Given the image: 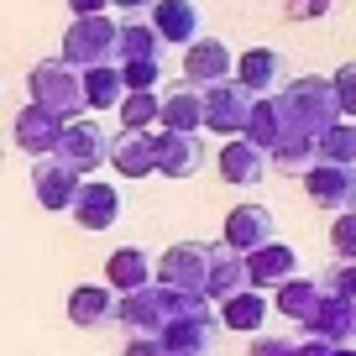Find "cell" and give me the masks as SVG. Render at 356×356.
<instances>
[{
  "mask_svg": "<svg viewBox=\"0 0 356 356\" xmlns=\"http://www.w3.org/2000/svg\"><path fill=\"white\" fill-rule=\"evenodd\" d=\"M115 111H121V131H152L157 126V95L152 89H126Z\"/></svg>",
  "mask_w": 356,
  "mask_h": 356,
  "instance_id": "cell-32",
  "label": "cell"
},
{
  "mask_svg": "<svg viewBox=\"0 0 356 356\" xmlns=\"http://www.w3.org/2000/svg\"><path fill=\"white\" fill-rule=\"evenodd\" d=\"M204 267H210V246L178 241V246H168V252L152 262V273H157V283H163V289L189 293V299H204Z\"/></svg>",
  "mask_w": 356,
  "mask_h": 356,
  "instance_id": "cell-7",
  "label": "cell"
},
{
  "mask_svg": "<svg viewBox=\"0 0 356 356\" xmlns=\"http://www.w3.org/2000/svg\"><path fill=\"white\" fill-rule=\"evenodd\" d=\"M314 289H320V299H346V304H356V267H351V262H335L330 273L314 283Z\"/></svg>",
  "mask_w": 356,
  "mask_h": 356,
  "instance_id": "cell-34",
  "label": "cell"
},
{
  "mask_svg": "<svg viewBox=\"0 0 356 356\" xmlns=\"http://www.w3.org/2000/svg\"><path fill=\"white\" fill-rule=\"evenodd\" d=\"M157 341H163L168 356H210L215 341H220V325H215V309L210 304H189L184 314H173V320L157 330Z\"/></svg>",
  "mask_w": 356,
  "mask_h": 356,
  "instance_id": "cell-3",
  "label": "cell"
},
{
  "mask_svg": "<svg viewBox=\"0 0 356 356\" xmlns=\"http://www.w3.org/2000/svg\"><path fill=\"white\" fill-rule=\"evenodd\" d=\"M293 356H330V346L314 341V335H304V341H293Z\"/></svg>",
  "mask_w": 356,
  "mask_h": 356,
  "instance_id": "cell-42",
  "label": "cell"
},
{
  "mask_svg": "<svg viewBox=\"0 0 356 356\" xmlns=\"http://www.w3.org/2000/svg\"><path fill=\"white\" fill-rule=\"evenodd\" d=\"M231 79L246 89V95H278L289 84V63H283L278 47H246L241 58H231Z\"/></svg>",
  "mask_w": 356,
  "mask_h": 356,
  "instance_id": "cell-10",
  "label": "cell"
},
{
  "mask_svg": "<svg viewBox=\"0 0 356 356\" xmlns=\"http://www.w3.org/2000/svg\"><path fill=\"white\" fill-rule=\"evenodd\" d=\"M330 95H335L341 121H351V115H356V68H351V63H341V68L330 74Z\"/></svg>",
  "mask_w": 356,
  "mask_h": 356,
  "instance_id": "cell-35",
  "label": "cell"
},
{
  "mask_svg": "<svg viewBox=\"0 0 356 356\" xmlns=\"http://www.w3.org/2000/svg\"><path fill=\"white\" fill-rule=\"evenodd\" d=\"M314 163H335V168H356V126L335 121L330 131L314 136Z\"/></svg>",
  "mask_w": 356,
  "mask_h": 356,
  "instance_id": "cell-31",
  "label": "cell"
},
{
  "mask_svg": "<svg viewBox=\"0 0 356 356\" xmlns=\"http://www.w3.org/2000/svg\"><path fill=\"white\" fill-rule=\"evenodd\" d=\"M152 157H157L152 173L163 178H194L204 168V147L194 131H152Z\"/></svg>",
  "mask_w": 356,
  "mask_h": 356,
  "instance_id": "cell-14",
  "label": "cell"
},
{
  "mask_svg": "<svg viewBox=\"0 0 356 356\" xmlns=\"http://www.w3.org/2000/svg\"><path fill=\"white\" fill-rule=\"evenodd\" d=\"M215 168H220L225 184H241V189H252V184H262L267 178V152H257L246 136H225L220 157H215Z\"/></svg>",
  "mask_w": 356,
  "mask_h": 356,
  "instance_id": "cell-19",
  "label": "cell"
},
{
  "mask_svg": "<svg viewBox=\"0 0 356 356\" xmlns=\"http://www.w3.org/2000/svg\"><path fill=\"white\" fill-rule=\"evenodd\" d=\"M330 246H335V257H341V262H351V257H356V215H351V210L335 215V225H330Z\"/></svg>",
  "mask_w": 356,
  "mask_h": 356,
  "instance_id": "cell-37",
  "label": "cell"
},
{
  "mask_svg": "<svg viewBox=\"0 0 356 356\" xmlns=\"http://www.w3.org/2000/svg\"><path fill=\"white\" fill-rule=\"evenodd\" d=\"M74 189H79V173H68L53 152L32 163V194H37L42 210H68V204H74Z\"/></svg>",
  "mask_w": 356,
  "mask_h": 356,
  "instance_id": "cell-18",
  "label": "cell"
},
{
  "mask_svg": "<svg viewBox=\"0 0 356 356\" xmlns=\"http://www.w3.org/2000/svg\"><path fill=\"white\" fill-rule=\"evenodd\" d=\"M241 273H246V289H257V293H262L267 283L278 289L283 278L299 273V252H293L289 241H267V246H257V252L241 257Z\"/></svg>",
  "mask_w": 356,
  "mask_h": 356,
  "instance_id": "cell-15",
  "label": "cell"
},
{
  "mask_svg": "<svg viewBox=\"0 0 356 356\" xmlns=\"http://www.w3.org/2000/svg\"><path fill=\"white\" fill-rule=\"evenodd\" d=\"M246 142L257 147V152H273V147L283 142V121H278V105H273V95H262V100H252V115H246Z\"/></svg>",
  "mask_w": 356,
  "mask_h": 356,
  "instance_id": "cell-29",
  "label": "cell"
},
{
  "mask_svg": "<svg viewBox=\"0 0 356 356\" xmlns=\"http://www.w3.org/2000/svg\"><path fill=\"white\" fill-rule=\"evenodd\" d=\"M330 356H356V346H330Z\"/></svg>",
  "mask_w": 356,
  "mask_h": 356,
  "instance_id": "cell-44",
  "label": "cell"
},
{
  "mask_svg": "<svg viewBox=\"0 0 356 356\" xmlns=\"http://www.w3.org/2000/svg\"><path fill=\"white\" fill-rule=\"evenodd\" d=\"M68 320H74L79 330L111 325L115 320V289H105V283H79V289L68 293Z\"/></svg>",
  "mask_w": 356,
  "mask_h": 356,
  "instance_id": "cell-22",
  "label": "cell"
},
{
  "mask_svg": "<svg viewBox=\"0 0 356 356\" xmlns=\"http://www.w3.org/2000/svg\"><path fill=\"white\" fill-rule=\"evenodd\" d=\"M147 26L157 32V42L189 47L200 37V6L194 0H152L147 6Z\"/></svg>",
  "mask_w": 356,
  "mask_h": 356,
  "instance_id": "cell-16",
  "label": "cell"
},
{
  "mask_svg": "<svg viewBox=\"0 0 356 356\" xmlns=\"http://www.w3.org/2000/svg\"><path fill=\"white\" fill-rule=\"evenodd\" d=\"M304 335H314V341H325V346H351L356 341V304L320 299L309 309V320H304Z\"/></svg>",
  "mask_w": 356,
  "mask_h": 356,
  "instance_id": "cell-17",
  "label": "cell"
},
{
  "mask_svg": "<svg viewBox=\"0 0 356 356\" xmlns=\"http://www.w3.org/2000/svg\"><path fill=\"white\" fill-rule=\"evenodd\" d=\"M58 131H63V121L58 115H47L42 105H22L16 111V121H11V136H16V147L22 152H32V157H47L58 147Z\"/></svg>",
  "mask_w": 356,
  "mask_h": 356,
  "instance_id": "cell-20",
  "label": "cell"
},
{
  "mask_svg": "<svg viewBox=\"0 0 356 356\" xmlns=\"http://www.w3.org/2000/svg\"><path fill=\"white\" fill-rule=\"evenodd\" d=\"M163 356H168V351H163Z\"/></svg>",
  "mask_w": 356,
  "mask_h": 356,
  "instance_id": "cell-45",
  "label": "cell"
},
{
  "mask_svg": "<svg viewBox=\"0 0 356 356\" xmlns=\"http://www.w3.org/2000/svg\"><path fill=\"white\" fill-rule=\"evenodd\" d=\"M236 289H246L241 252H231V246H210V267H204V304L231 299Z\"/></svg>",
  "mask_w": 356,
  "mask_h": 356,
  "instance_id": "cell-25",
  "label": "cell"
},
{
  "mask_svg": "<svg viewBox=\"0 0 356 356\" xmlns=\"http://www.w3.org/2000/svg\"><path fill=\"white\" fill-rule=\"evenodd\" d=\"M215 325H225V330H241V335H257V330L267 325V293L236 289L231 299L215 304Z\"/></svg>",
  "mask_w": 356,
  "mask_h": 356,
  "instance_id": "cell-23",
  "label": "cell"
},
{
  "mask_svg": "<svg viewBox=\"0 0 356 356\" xmlns=\"http://www.w3.org/2000/svg\"><path fill=\"white\" fill-rule=\"evenodd\" d=\"M157 131H200V89L173 84L157 100Z\"/></svg>",
  "mask_w": 356,
  "mask_h": 356,
  "instance_id": "cell-27",
  "label": "cell"
},
{
  "mask_svg": "<svg viewBox=\"0 0 356 356\" xmlns=\"http://www.w3.org/2000/svg\"><path fill=\"white\" fill-rule=\"evenodd\" d=\"M115 74H121V89H157L163 63H152V58H142V63H115Z\"/></svg>",
  "mask_w": 356,
  "mask_h": 356,
  "instance_id": "cell-36",
  "label": "cell"
},
{
  "mask_svg": "<svg viewBox=\"0 0 356 356\" xmlns=\"http://www.w3.org/2000/svg\"><path fill=\"white\" fill-rule=\"evenodd\" d=\"M273 105H278L283 136H299V142H314L320 131H330V126L341 121L330 79H289V84L273 95Z\"/></svg>",
  "mask_w": 356,
  "mask_h": 356,
  "instance_id": "cell-1",
  "label": "cell"
},
{
  "mask_svg": "<svg viewBox=\"0 0 356 356\" xmlns=\"http://www.w3.org/2000/svg\"><path fill=\"white\" fill-rule=\"evenodd\" d=\"M126 356H163V341H157V335H131V341H126Z\"/></svg>",
  "mask_w": 356,
  "mask_h": 356,
  "instance_id": "cell-40",
  "label": "cell"
},
{
  "mask_svg": "<svg viewBox=\"0 0 356 356\" xmlns=\"http://www.w3.org/2000/svg\"><path fill=\"white\" fill-rule=\"evenodd\" d=\"M68 11L74 16H105V6H111V0H63Z\"/></svg>",
  "mask_w": 356,
  "mask_h": 356,
  "instance_id": "cell-41",
  "label": "cell"
},
{
  "mask_svg": "<svg viewBox=\"0 0 356 356\" xmlns=\"http://www.w3.org/2000/svg\"><path fill=\"white\" fill-rule=\"evenodd\" d=\"M246 356H293V341H283V335H252V351Z\"/></svg>",
  "mask_w": 356,
  "mask_h": 356,
  "instance_id": "cell-38",
  "label": "cell"
},
{
  "mask_svg": "<svg viewBox=\"0 0 356 356\" xmlns=\"http://www.w3.org/2000/svg\"><path fill=\"white\" fill-rule=\"evenodd\" d=\"M68 215H74L79 231H111V225L121 220V194H115V184H100V178H79Z\"/></svg>",
  "mask_w": 356,
  "mask_h": 356,
  "instance_id": "cell-11",
  "label": "cell"
},
{
  "mask_svg": "<svg viewBox=\"0 0 356 356\" xmlns=\"http://www.w3.org/2000/svg\"><path fill=\"white\" fill-rule=\"evenodd\" d=\"M105 163H111L121 178H152V168H157V157H152V131H121V136H111Z\"/></svg>",
  "mask_w": 356,
  "mask_h": 356,
  "instance_id": "cell-21",
  "label": "cell"
},
{
  "mask_svg": "<svg viewBox=\"0 0 356 356\" xmlns=\"http://www.w3.org/2000/svg\"><path fill=\"white\" fill-rule=\"evenodd\" d=\"M314 304H320V289H314L309 278H299V273H293V278H283L278 289H273V309L278 314H289V320H309V309Z\"/></svg>",
  "mask_w": 356,
  "mask_h": 356,
  "instance_id": "cell-30",
  "label": "cell"
},
{
  "mask_svg": "<svg viewBox=\"0 0 356 356\" xmlns=\"http://www.w3.org/2000/svg\"><path fill=\"white\" fill-rule=\"evenodd\" d=\"M152 283V257L142 252V246H115L111 262H105V289L115 293H136Z\"/></svg>",
  "mask_w": 356,
  "mask_h": 356,
  "instance_id": "cell-24",
  "label": "cell"
},
{
  "mask_svg": "<svg viewBox=\"0 0 356 356\" xmlns=\"http://www.w3.org/2000/svg\"><path fill=\"white\" fill-rule=\"evenodd\" d=\"M111 53H115V22L111 16H74L68 32H63V47H58V58L68 68L111 63Z\"/></svg>",
  "mask_w": 356,
  "mask_h": 356,
  "instance_id": "cell-5",
  "label": "cell"
},
{
  "mask_svg": "<svg viewBox=\"0 0 356 356\" xmlns=\"http://www.w3.org/2000/svg\"><path fill=\"white\" fill-rule=\"evenodd\" d=\"M111 6H121V11H147L152 0H111Z\"/></svg>",
  "mask_w": 356,
  "mask_h": 356,
  "instance_id": "cell-43",
  "label": "cell"
},
{
  "mask_svg": "<svg viewBox=\"0 0 356 356\" xmlns=\"http://www.w3.org/2000/svg\"><path fill=\"white\" fill-rule=\"evenodd\" d=\"M309 163H314V142H299V136H283V142L267 152V168H273V173H289V178H299Z\"/></svg>",
  "mask_w": 356,
  "mask_h": 356,
  "instance_id": "cell-33",
  "label": "cell"
},
{
  "mask_svg": "<svg viewBox=\"0 0 356 356\" xmlns=\"http://www.w3.org/2000/svg\"><path fill=\"white\" fill-rule=\"evenodd\" d=\"M105 152H111V136L100 131V121H63V131H58V147H53V157L68 168V173H79V178H95L100 173V163H105Z\"/></svg>",
  "mask_w": 356,
  "mask_h": 356,
  "instance_id": "cell-4",
  "label": "cell"
},
{
  "mask_svg": "<svg viewBox=\"0 0 356 356\" xmlns=\"http://www.w3.org/2000/svg\"><path fill=\"white\" fill-rule=\"evenodd\" d=\"M126 335H157L168 325V289L163 283H147L136 293H115V320Z\"/></svg>",
  "mask_w": 356,
  "mask_h": 356,
  "instance_id": "cell-8",
  "label": "cell"
},
{
  "mask_svg": "<svg viewBox=\"0 0 356 356\" xmlns=\"http://www.w3.org/2000/svg\"><path fill=\"white\" fill-rule=\"evenodd\" d=\"M79 95H84V111H115V105H121V95H126L115 63L79 68Z\"/></svg>",
  "mask_w": 356,
  "mask_h": 356,
  "instance_id": "cell-28",
  "label": "cell"
},
{
  "mask_svg": "<svg viewBox=\"0 0 356 356\" xmlns=\"http://www.w3.org/2000/svg\"><path fill=\"white\" fill-rule=\"evenodd\" d=\"M252 100L257 95H246L236 79H220V84L200 89V126H210V131H220V136H241L246 115H252Z\"/></svg>",
  "mask_w": 356,
  "mask_h": 356,
  "instance_id": "cell-6",
  "label": "cell"
},
{
  "mask_svg": "<svg viewBox=\"0 0 356 356\" xmlns=\"http://www.w3.org/2000/svg\"><path fill=\"white\" fill-rule=\"evenodd\" d=\"M304 194H309L314 210H351L356 204V168H335V163H309L299 173Z\"/></svg>",
  "mask_w": 356,
  "mask_h": 356,
  "instance_id": "cell-9",
  "label": "cell"
},
{
  "mask_svg": "<svg viewBox=\"0 0 356 356\" xmlns=\"http://www.w3.org/2000/svg\"><path fill=\"white\" fill-rule=\"evenodd\" d=\"M220 79H231V47H225L220 37L200 32L189 47H184V79H178V84L210 89V84H220Z\"/></svg>",
  "mask_w": 356,
  "mask_h": 356,
  "instance_id": "cell-13",
  "label": "cell"
},
{
  "mask_svg": "<svg viewBox=\"0 0 356 356\" xmlns=\"http://www.w3.org/2000/svg\"><path fill=\"white\" fill-rule=\"evenodd\" d=\"M142 58L163 63V42H157V32L142 22V16L115 22V53H111V63H142Z\"/></svg>",
  "mask_w": 356,
  "mask_h": 356,
  "instance_id": "cell-26",
  "label": "cell"
},
{
  "mask_svg": "<svg viewBox=\"0 0 356 356\" xmlns=\"http://www.w3.org/2000/svg\"><path fill=\"white\" fill-rule=\"evenodd\" d=\"M32 89V105H42L58 121H79L84 115V95H79V68H68L63 58H42V63L26 74Z\"/></svg>",
  "mask_w": 356,
  "mask_h": 356,
  "instance_id": "cell-2",
  "label": "cell"
},
{
  "mask_svg": "<svg viewBox=\"0 0 356 356\" xmlns=\"http://www.w3.org/2000/svg\"><path fill=\"white\" fill-rule=\"evenodd\" d=\"M330 6H335V0H289V11H283V16H289V22H314V16H325Z\"/></svg>",
  "mask_w": 356,
  "mask_h": 356,
  "instance_id": "cell-39",
  "label": "cell"
},
{
  "mask_svg": "<svg viewBox=\"0 0 356 356\" xmlns=\"http://www.w3.org/2000/svg\"><path fill=\"white\" fill-rule=\"evenodd\" d=\"M267 241H278V220H273V210L267 204H257V200H241L231 215H225V241L220 246H231V252H257V246H267Z\"/></svg>",
  "mask_w": 356,
  "mask_h": 356,
  "instance_id": "cell-12",
  "label": "cell"
}]
</instances>
